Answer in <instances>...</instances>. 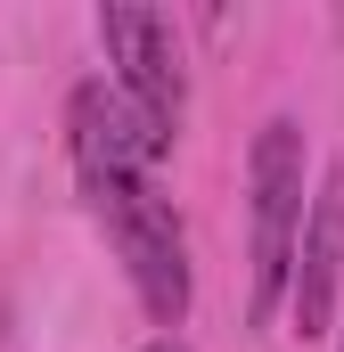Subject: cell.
Returning <instances> with one entry per match:
<instances>
[{
  "label": "cell",
  "instance_id": "1",
  "mask_svg": "<svg viewBox=\"0 0 344 352\" xmlns=\"http://www.w3.org/2000/svg\"><path fill=\"white\" fill-rule=\"evenodd\" d=\"M66 148H74V180H83L98 230L115 238V254L131 270V295L156 328H180L189 303H197V270H189V230L164 197V156L140 140L131 107L115 98L107 82H83L66 98Z\"/></svg>",
  "mask_w": 344,
  "mask_h": 352
},
{
  "label": "cell",
  "instance_id": "5",
  "mask_svg": "<svg viewBox=\"0 0 344 352\" xmlns=\"http://www.w3.org/2000/svg\"><path fill=\"white\" fill-rule=\"evenodd\" d=\"M140 352H189V344H180V336H156V344H140Z\"/></svg>",
  "mask_w": 344,
  "mask_h": 352
},
{
  "label": "cell",
  "instance_id": "4",
  "mask_svg": "<svg viewBox=\"0 0 344 352\" xmlns=\"http://www.w3.org/2000/svg\"><path fill=\"white\" fill-rule=\"evenodd\" d=\"M336 295H344V164H328L312 205H303L295 263H287V320H295V336H328L336 328Z\"/></svg>",
  "mask_w": 344,
  "mask_h": 352
},
{
  "label": "cell",
  "instance_id": "3",
  "mask_svg": "<svg viewBox=\"0 0 344 352\" xmlns=\"http://www.w3.org/2000/svg\"><path fill=\"white\" fill-rule=\"evenodd\" d=\"M98 50L115 66V98L131 107L140 140L172 156L180 148V123H189V66H180V33H172L164 8H140V0H107L98 8Z\"/></svg>",
  "mask_w": 344,
  "mask_h": 352
},
{
  "label": "cell",
  "instance_id": "2",
  "mask_svg": "<svg viewBox=\"0 0 344 352\" xmlns=\"http://www.w3.org/2000/svg\"><path fill=\"white\" fill-rule=\"evenodd\" d=\"M312 205V140L295 115H270L246 148V320L270 328L287 311V263Z\"/></svg>",
  "mask_w": 344,
  "mask_h": 352
},
{
  "label": "cell",
  "instance_id": "6",
  "mask_svg": "<svg viewBox=\"0 0 344 352\" xmlns=\"http://www.w3.org/2000/svg\"><path fill=\"white\" fill-rule=\"evenodd\" d=\"M336 352H344V344H336Z\"/></svg>",
  "mask_w": 344,
  "mask_h": 352
}]
</instances>
